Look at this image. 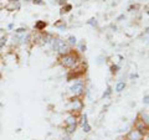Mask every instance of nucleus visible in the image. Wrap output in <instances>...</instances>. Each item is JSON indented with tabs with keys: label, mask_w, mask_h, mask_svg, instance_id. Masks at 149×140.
Here are the masks:
<instances>
[{
	"label": "nucleus",
	"mask_w": 149,
	"mask_h": 140,
	"mask_svg": "<svg viewBox=\"0 0 149 140\" xmlns=\"http://www.w3.org/2000/svg\"><path fill=\"white\" fill-rule=\"evenodd\" d=\"M62 140H71V138H70V135H66V137H63Z\"/></svg>",
	"instance_id": "nucleus-27"
},
{
	"label": "nucleus",
	"mask_w": 149,
	"mask_h": 140,
	"mask_svg": "<svg viewBox=\"0 0 149 140\" xmlns=\"http://www.w3.org/2000/svg\"><path fill=\"white\" fill-rule=\"evenodd\" d=\"M125 140H144V135H142L141 133L138 132V130L133 129V130H130V132L127 134Z\"/></svg>",
	"instance_id": "nucleus-4"
},
{
	"label": "nucleus",
	"mask_w": 149,
	"mask_h": 140,
	"mask_svg": "<svg viewBox=\"0 0 149 140\" xmlns=\"http://www.w3.org/2000/svg\"><path fill=\"white\" fill-rule=\"evenodd\" d=\"M122 19H124V15H120V16L118 17V20H122Z\"/></svg>",
	"instance_id": "nucleus-29"
},
{
	"label": "nucleus",
	"mask_w": 149,
	"mask_h": 140,
	"mask_svg": "<svg viewBox=\"0 0 149 140\" xmlns=\"http://www.w3.org/2000/svg\"><path fill=\"white\" fill-rule=\"evenodd\" d=\"M124 88H125V83L124 82H118L117 86H116V91H117V92H122Z\"/></svg>",
	"instance_id": "nucleus-15"
},
{
	"label": "nucleus",
	"mask_w": 149,
	"mask_h": 140,
	"mask_svg": "<svg viewBox=\"0 0 149 140\" xmlns=\"http://www.w3.org/2000/svg\"><path fill=\"white\" fill-rule=\"evenodd\" d=\"M112 93V88L111 87H108L107 88V91H106V93H103V98H106V97H108L109 94Z\"/></svg>",
	"instance_id": "nucleus-22"
},
{
	"label": "nucleus",
	"mask_w": 149,
	"mask_h": 140,
	"mask_svg": "<svg viewBox=\"0 0 149 140\" xmlns=\"http://www.w3.org/2000/svg\"><path fill=\"white\" fill-rule=\"evenodd\" d=\"M71 103L73 105V109L74 110H81L83 108V104H82V102L78 99V98H73V99L71 100Z\"/></svg>",
	"instance_id": "nucleus-8"
},
{
	"label": "nucleus",
	"mask_w": 149,
	"mask_h": 140,
	"mask_svg": "<svg viewBox=\"0 0 149 140\" xmlns=\"http://www.w3.org/2000/svg\"><path fill=\"white\" fill-rule=\"evenodd\" d=\"M134 129L138 130L139 133H141L142 135H147L148 132H149V127H148V124L144 122V120L142 119H138L136 123H134Z\"/></svg>",
	"instance_id": "nucleus-2"
},
{
	"label": "nucleus",
	"mask_w": 149,
	"mask_h": 140,
	"mask_svg": "<svg viewBox=\"0 0 149 140\" xmlns=\"http://www.w3.org/2000/svg\"><path fill=\"white\" fill-rule=\"evenodd\" d=\"M76 42H77V39L74 36H70L68 37V44L70 45H76Z\"/></svg>",
	"instance_id": "nucleus-18"
},
{
	"label": "nucleus",
	"mask_w": 149,
	"mask_h": 140,
	"mask_svg": "<svg viewBox=\"0 0 149 140\" xmlns=\"http://www.w3.org/2000/svg\"><path fill=\"white\" fill-rule=\"evenodd\" d=\"M72 10V5H70V4H66L62 9H61V15H63V14H66V12H68V11H71Z\"/></svg>",
	"instance_id": "nucleus-12"
},
{
	"label": "nucleus",
	"mask_w": 149,
	"mask_h": 140,
	"mask_svg": "<svg viewBox=\"0 0 149 140\" xmlns=\"http://www.w3.org/2000/svg\"><path fill=\"white\" fill-rule=\"evenodd\" d=\"M118 69H119V67L117 66V64H114V66H112V67H111V72L114 74V73H117V72H118Z\"/></svg>",
	"instance_id": "nucleus-20"
},
{
	"label": "nucleus",
	"mask_w": 149,
	"mask_h": 140,
	"mask_svg": "<svg viewBox=\"0 0 149 140\" xmlns=\"http://www.w3.org/2000/svg\"><path fill=\"white\" fill-rule=\"evenodd\" d=\"M26 27H17V29L14 30V32H15V35H24L26 34Z\"/></svg>",
	"instance_id": "nucleus-13"
},
{
	"label": "nucleus",
	"mask_w": 149,
	"mask_h": 140,
	"mask_svg": "<svg viewBox=\"0 0 149 140\" xmlns=\"http://www.w3.org/2000/svg\"><path fill=\"white\" fill-rule=\"evenodd\" d=\"M46 26H47V22L44 21V20H37L35 22V30L36 31H39V32H42L45 29H46Z\"/></svg>",
	"instance_id": "nucleus-7"
},
{
	"label": "nucleus",
	"mask_w": 149,
	"mask_h": 140,
	"mask_svg": "<svg viewBox=\"0 0 149 140\" xmlns=\"http://www.w3.org/2000/svg\"><path fill=\"white\" fill-rule=\"evenodd\" d=\"M58 3L61 4V5H63V4H65V1H63V0H58Z\"/></svg>",
	"instance_id": "nucleus-28"
},
{
	"label": "nucleus",
	"mask_w": 149,
	"mask_h": 140,
	"mask_svg": "<svg viewBox=\"0 0 149 140\" xmlns=\"http://www.w3.org/2000/svg\"><path fill=\"white\" fill-rule=\"evenodd\" d=\"M25 1H32V0H25Z\"/></svg>",
	"instance_id": "nucleus-31"
},
{
	"label": "nucleus",
	"mask_w": 149,
	"mask_h": 140,
	"mask_svg": "<svg viewBox=\"0 0 149 140\" xmlns=\"http://www.w3.org/2000/svg\"><path fill=\"white\" fill-rule=\"evenodd\" d=\"M20 3V0H10V4H17Z\"/></svg>",
	"instance_id": "nucleus-25"
},
{
	"label": "nucleus",
	"mask_w": 149,
	"mask_h": 140,
	"mask_svg": "<svg viewBox=\"0 0 149 140\" xmlns=\"http://www.w3.org/2000/svg\"><path fill=\"white\" fill-rule=\"evenodd\" d=\"M8 44V36L6 35H3L0 37V50H3L5 47V45Z\"/></svg>",
	"instance_id": "nucleus-11"
},
{
	"label": "nucleus",
	"mask_w": 149,
	"mask_h": 140,
	"mask_svg": "<svg viewBox=\"0 0 149 140\" xmlns=\"http://www.w3.org/2000/svg\"><path fill=\"white\" fill-rule=\"evenodd\" d=\"M72 124H77V119H76V116L74 115H68L66 120H65V125H72Z\"/></svg>",
	"instance_id": "nucleus-9"
},
{
	"label": "nucleus",
	"mask_w": 149,
	"mask_h": 140,
	"mask_svg": "<svg viewBox=\"0 0 149 140\" xmlns=\"http://www.w3.org/2000/svg\"><path fill=\"white\" fill-rule=\"evenodd\" d=\"M55 36L50 32H41V45H45V44H51L54 41Z\"/></svg>",
	"instance_id": "nucleus-5"
},
{
	"label": "nucleus",
	"mask_w": 149,
	"mask_h": 140,
	"mask_svg": "<svg viewBox=\"0 0 149 140\" xmlns=\"http://www.w3.org/2000/svg\"><path fill=\"white\" fill-rule=\"evenodd\" d=\"M55 26L58 27L60 30H65V29H66V24H65V21H62V20H58V21L55 24Z\"/></svg>",
	"instance_id": "nucleus-14"
},
{
	"label": "nucleus",
	"mask_w": 149,
	"mask_h": 140,
	"mask_svg": "<svg viewBox=\"0 0 149 140\" xmlns=\"http://www.w3.org/2000/svg\"><path fill=\"white\" fill-rule=\"evenodd\" d=\"M8 29H9V30H13V29H14V24H9V25H8Z\"/></svg>",
	"instance_id": "nucleus-26"
},
{
	"label": "nucleus",
	"mask_w": 149,
	"mask_h": 140,
	"mask_svg": "<svg viewBox=\"0 0 149 140\" xmlns=\"http://www.w3.org/2000/svg\"><path fill=\"white\" fill-rule=\"evenodd\" d=\"M87 24H88V25H91V26H95V27H96V26H98V22H97V19H96V17H91L90 20L87 21Z\"/></svg>",
	"instance_id": "nucleus-16"
},
{
	"label": "nucleus",
	"mask_w": 149,
	"mask_h": 140,
	"mask_svg": "<svg viewBox=\"0 0 149 140\" xmlns=\"http://www.w3.org/2000/svg\"><path fill=\"white\" fill-rule=\"evenodd\" d=\"M65 44V41L61 40V39H57V37H55L54 41L51 42V47H52V51H55V52H57L58 49L61 47V46Z\"/></svg>",
	"instance_id": "nucleus-6"
},
{
	"label": "nucleus",
	"mask_w": 149,
	"mask_h": 140,
	"mask_svg": "<svg viewBox=\"0 0 149 140\" xmlns=\"http://www.w3.org/2000/svg\"><path fill=\"white\" fill-rule=\"evenodd\" d=\"M142 120H144L147 124H149V115L148 114H146V113H143L142 114Z\"/></svg>",
	"instance_id": "nucleus-19"
},
{
	"label": "nucleus",
	"mask_w": 149,
	"mask_h": 140,
	"mask_svg": "<svg viewBox=\"0 0 149 140\" xmlns=\"http://www.w3.org/2000/svg\"><path fill=\"white\" fill-rule=\"evenodd\" d=\"M143 102H144V103H147V104L149 103V94H147L146 97L143 98Z\"/></svg>",
	"instance_id": "nucleus-24"
},
{
	"label": "nucleus",
	"mask_w": 149,
	"mask_h": 140,
	"mask_svg": "<svg viewBox=\"0 0 149 140\" xmlns=\"http://www.w3.org/2000/svg\"><path fill=\"white\" fill-rule=\"evenodd\" d=\"M146 34H149V27H147V29H146Z\"/></svg>",
	"instance_id": "nucleus-30"
},
{
	"label": "nucleus",
	"mask_w": 149,
	"mask_h": 140,
	"mask_svg": "<svg viewBox=\"0 0 149 140\" xmlns=\"http://www.w3.org/2000/svg\"><path fill=\"white\" fill-rule=\"evenodd\" d=\"M82 127H83V132H85V133H90L91 132V125L88 123L82 124Z\"/></svg>",
	"instance_id": "nucleus-17"
},
{
	"label": "nucleus",
	"mask_w": 149,
	"mask_h": 140,
	"mask_svg": "<svg viewBox=\"0 0 149 140\" xmlns=\"http://www.w3.org/2000/svg\"><path fill=\"white\" fill-rule=\"evenodd\" d=\"M77 61H78V57H77V55L73 52H67L60 57V63L66 68H72L73 66H76Z\"/></svg>",
	"instance_id": "nucleus-1"
},
{
	"label": "nucleus",
	"mask_w": 149,
	"mask_h": 140,
	"mask_svg": "<svg viewBox=\"0 0 149 140\" xmlns=\"http://www.w3.org/2000/svg\"><path fill=\"white\" fill-rule=\"evenodd\" d=\"M70 91H71L72 94H74V97L81 96L83 93V91H85V88H83V83L82 82H76L73 86L70 87Z\"/></svg>",
	"instance_id": "nucleus-3"
},
{
	"label": "nucleus",
	"mask_w": 149,
	"mask_h": 140,
	"mask_svg": "<svg viewBox=\"0 0 149 140\" xmlns=\"http://www.w3.org/2000/svg\"><path fill=\"white\" fill-rule=\"evenodd\" d=\"M80 49H81V52H85V51H86V45L83 42H81L80 44Z\"/></svg>",
	"instance_id": "nucleus-23"
},
{
	"label": "nucleus",
	"mask_w": 149,
	"mask_h": 140,
	"mask_svg": "<svg viewBox=\"0 0 149 140\" xmlns=\"http://www.w3.org/2000/svg\"><path fill=\"white\" fill-rule=\"evenodd\" d=\"M77 128V124H72V125H67V127H65V133L67 135H71L74 130Z\"/></svg>",
	"instance_id": "nucleus-10"
},
{
	"label": "nucleus",
	"mask_w": 149,
	"mask_h": 140,
	"mask_svg": "<svg viewBox=\"0 0 149 140\" xmlns=\"http://www.w3.org/2000/svg\"><path fill=\"white\" fill-rule=\"evenodd\" d=\"M32 4H35V5H44V0H32L31 1Z\"/></svg>",
	"instance_id": "nucleus-21"
}]
</instances>
